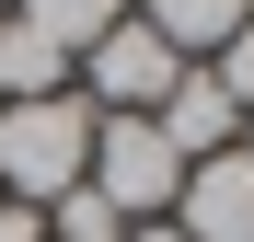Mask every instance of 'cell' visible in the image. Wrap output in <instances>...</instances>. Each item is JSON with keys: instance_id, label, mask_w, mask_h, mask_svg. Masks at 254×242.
Segmentation results:
<instances>
[{"instance_id": "obj_2", "label": "cell", "mask_w": 254, "mask_h": 242, "mask_svg": "<svg viewBox=\"0 0 254 242\" xmlns=\"http://www.w3.org/2000/svg\"><path fill=\"white\" fill-rule=\"evenodd\" d=\"M81 185H93L104 208L139 231V219H174L185 161L162 150V127H150V115H93V161H81Z\"/></svg>"}, {"instance_id": "obj_11", "label": "cell", "mask_w": 254, "mask_h": 242, "mask_svg": "<svg viewBox=\"0 0 254 242\" xmlns=\"http://www.w3.org/2000/svg\"><path fill=\"white\" fill-rule=\"evenodd\" d=\"M127 242H185V231H174V219H139V231H127Z\"/></svg>"}, {"instance_id": "obj_10", "label": "cell", "mask_w": 254, "mask_h": 242, "mask_svg": "<svg viewBox=\"0 0 254 242\" xmlns=\"http://www.w3.org/2000/svg\"><path fill=\"white\" fill-rule=\"evenodd\" d=\"M0 242H47V208H12L0 196Z\"/></svg>"}, {"instance_id": "obj_4", "label": "cell", "mask_w": 254, "mask_h": 242, "mask_svg": "<svg viewBox=\"0 0 254 242\" xmlns=\"http://www.w3.org/2000/svg\"><path fill=\"white\" fill-rule=\"evenodd\" d=\"M174 231H185V242H254V150H208V161H185Z\"/></svg>"}, {"instance_id": "obj_9", "label": "cell", "mask_w": 254, "mask_h": 242, "mask_svg": "<svg viewBox=\"0 0 254 242\" xmlns=\"http://www.w3.org/2000/svg\"><path fill=\"white\" fill-rule=\"evenodd\" d=\"M208 81H220V93H231V104H254V23L231 35V47H220V58H208Z\"/></svg>"}, {"instance_id": "obj_3", "label": "cell", "mask_w": 254, "mask_h": 242, "mask_svg": "<svg viewBox=\"0 0 254 242\" xmlns=\"http://www.w3.org/2000/svg\"><path fill=\"white\" fill-rule=\"evenodd\" d=\"M174 81H185V58L162 47L139 12H127L116 35H93V47H81V104H93V115H150Z\"/></svg>"}, {"instance_id": "obj_7", "label": "cell", "mask_w": 254, "mask_h": 242, "mask_svg": "<svg viewBox=\"0 0 254 242\" xmlns=\"http://www.w3.org/2000/svg\"><path fill=\"white\" fill-rule=\"evenodd\" d=\"M12 23L35 35V47H58V58H81L93 35H116V23H127V0H12Z\"/></svg>"}, {"instance_id": "obj_1", "label": "cell", "mask_w": 254, "mask_h": 242, "mask_svg": "<svg viewBox=\"0 0 254 242\" xmlns=\"http://www.w3.org/2000/svg\"><path fill=\"white\" fill-rule=\"evenodd\" d=\"M93 161V104L47 93V104H0V196L12 208H58Z\"/></svg>"}, {"instance_id": "obj_6", "label": "cell", "mask_w": 254, "mask_h": 242, "mask_svg": "<svg viewBox=\"0 0 254 242\" xmlns=\"http://www.w3.org/2000/svg\"><path fill=\"white\" fill-rule=\"evenodd\" d=\"M139 23H150L162 47H174V58L196 69V58H220L231 35L254 23V0H139Z\"/></svg>"}, {"instance_id": "obj_5", "label": "cell", "mask_w": 254, "mask_h": 242, "mask_svg": "<svg viewBox=\"0 0 254 242\" xmlns=\"http://www.w3.org/2000/svg\"><path fill=\"white\" fill-rule=\"evenodd\" d=\"M150 127H162V150H174V161H208V150H243V104H231L208 69H185L174 93L150 104Z\"/></svg>"}, {"instance_id": "obj_8", "label": "cell", "mask_w": 254, "mask_h": 242, "mask_svg": "<svg viewBox=\"0 0 254 242\" xmlns=\"http://www.w3.org/2000/svg\"><path fill=\"white\" fill-rule=\"evenodd\" d=\"M47 242H127V219L104 208V196H93V185H69V196H58V208H47Z\"/></svg>"}]
</instances>
